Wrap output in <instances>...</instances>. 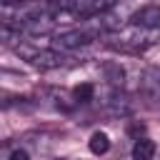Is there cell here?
Instances as JSON below:
<instances>
[{"mask_svg": "<svg viewBox=\"0 0 160 160\" xmlns=\"http://www.w3.org/2000/svg\"><path fill=\"white\" fill-rule=\"evenodd\" d=\"M140 92L152 105H160V70H152V68L142 70V75H140Z\"/></svg>", "mask_w": 160, "mask_h": 160, "instance_id": "1", "label": "cell"}, {"mask_svg": "<svg viewBox=\"0 0 160 160\" xmlns=\"http://www.w3.org/2000/svg\"><path fill=\"white\" fill-rule=\"evenodd\" d=\"M28 60H30L35 68H40V70H52V68L65 65L68 58H65L62 52H58V50H35V52L28 55Z\"/></svg>", "mask_w": 160, "mask_h": 160, "instance_id": "2", "label": "cell"}, {"mask_svg": "<svg viewBox=\"0 0 160 160\" xmlns=\"http://www.w3.org/2000/svg\"><path fill=\"white\" fill-rule=\"evenodd\" d=\"M90 40H92V35L85 32V30H68V32H60L55 38V45L62 48V50H75V48L88 45Z\"/></svg>", "mask_w": 160, "mask_h": 160, "instance_id": "3", "label": "cell"}, {"mask_svg": "<svg viewBox=\"0 0 160 160\" xmlns=\"http://www.w3.org/2000/svg\"><path fill=\"white\" fill-rule=\"evenodd\" d=\"M132 25H140L145 30H160V5H148L140 8L132 15Z\"/></svg>", "mask_w": 160, "mask_h": 160, "instance_id": "4", "label": "cell"}, {"mask_svg": "<svg viewBox=\"0 0 160 160\" xmlns=\"http://www.w3.org/2000/svg\"><path fill=\"white\" fill-rule=\"evenodd\" d=\"M155 155V142L148 138H138L132 145V160H152Z\"/></svg>", "mask_w": 160, "mask_h": 160, "instance_id": "5", "label": "cell"}, {"mask_svg": "<svg viewBox=\"0 0 160 160\" xmlns=\"http://www.w3.org/2000/svg\"><path fill=\"white\" fill-rule=\"evenodd\" d=\"M72 98H75L78 102H90V100L95 98V85H92V82H80V85H75V88H72Z\"/></svg>", "mask_w": 160, "mask_h": 160, "instance_id": "6", "label": "cell"}, {"mask_svg": "<svg viewBox=\"0 0 160 160\" xmlns=\"http://www.w3.org/2000/svg\"><path fill=\"white\" fill-rule=\"evenodd\" d=\"M90 150H92L95 155H105V152L110 150V138H108L105 132H92V138H90Z\"/></svg>", "mask_w": 160, "mask_h": 160, "instance_id": "7", "label": "cell"}, {"mask_svg": "<svg viewBox=\"0 0 160 160\" xmlns=\"http://www.w3.org/2000/svg\"><path fill=\"white\" fill-rule=\"evenodd\" d=\"M52 5H58V8H62V10H70V12H80V15H85L88 0H52Z\"/></svg>", "mask_w": 160, "mask_h": 160, "instance_id": "8", "label": "cell"}, {"mask_svg": "<svg viewBox=\"0 0 160 160\" xmlns=\"http://www.w3.org/2000/svg\"><path fill=\"white\" fill-rule=\"evenodd\" d=\"M105 75H108V80L112 82V85H122V78H125V70L120 68V65H105Z\"/></svg>", "mask_w": 160, "mask_h": 160, "instance_id": "9", "label": "cell"}, {"mask_svg": "<svg viewBox=\"0 0 160 160\" xmlns=\"http://www.w3.org/2000/svg\"><path fill=\"white\" fill-rule=\"evenodd\" d=\"M10 160H30V155L25 150H12L10 152Z\"/></svg>", "mask_w": 160, "mask_h": 160, "instance_id": "10", "label": "cell"}, {"mask_svg": "<svg viewBox=\"0 0 160 160\" xmlns=\"http://www.w3.org/2000/svg\"><path fill=\"white\" fill-rule=\"evenodd\" d=\"M58 160H62V158H58Z\"/></svg>", "mask_w": 160, "mask_h": 160, "instance_id": "11", "label": "cell"}]
</instances>
